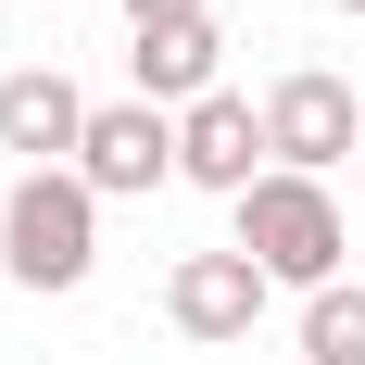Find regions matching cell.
<instances>
[{
    "mask_svg": "<svg viewBox=\"0 0 365 365\" xmlns=\"http://www.w3.org/2000/svg\"><path fill=\"white\" fill-rule=\"evenodd\" d=\"M340 13H365V0H340Z\"/></svg>",
    "mask_w": 365,
    "mask_h": 365,
    "instance_id": "cell-11",
    "label": "cell"
},
{
    "mask_svg": "<svg viewBox=\"0 0 365 365\" xmlns=\"http://www.w3.org/2000/svg\"><path fill=\"white\" fill-rule=\"evenodd\" d=\"M240 252L264 264V290H340V252H353V215H340V189L328 177H252L240 202Z\"/></svg>",
    "mask_w": 365,
    "mask_h": 365,
    "instance_id": "cell-1",
    "label": "cell"
},
{
    "mask_svg": "<svg viewBox=\"0 0 365 365\" xmlns=\"http://www.w3.org/2000/svg\"><path fill=\"white\" fill-rule=\"evenodd\" d=\"M88 264H101V189L76 164L0 189V277L13 290H88Z\"/></svg>",
    "mask_w": 365,
    "mask_h": 365,
    "instance_id": "cell-2",
    "label": "cell"
},
{
    "mask_svg": "<svg viewBox=\"0 0 365 365\" xmlns=\"http://www.w3.org/2000/svg\"><path fill=\"white\" fill-rule=\"evenodd\" d=\"M264 302H277V290H264V264L240 252V240H227V252H177V264H164V328H177V340H252Z\"/></svg>",
    "mask_w": 365,
    "mask_h": 365,
    "instance_id": "cell-4",
    "label": "cell"
},
{
    "mask_svg": "<svg viewBox=\"0 0 365 365\" xmlns=\"http://www.w3.org/2000/svg\"><path fill=\"white\" fill-rule=\"evenodd\" d=\"M177 177L189 189H240L252 177H277V151H264V101H240V88H215V101H189L177 113Z\"/></svg>",
    "mask_w": 365,
    "mask_h": 365,
    "instance_id": "cell-7",
    "label": "cell"
},
{
    "mask_svg": "<svg viewBox=\"0 0 365 365\" xmlns=\"http://www.w3.org/2000/svg\"><path fill=\"white\" fill-rule=\"evenodd\" d=\"M88 88H76L63 63H13L0 76V151H26V177H51V164H76L88 151Z\"/></svg>",
    "mask_w": 365,
    "mask_h": 365,
    "instance_id": "cell-5",
    "label": "cell"
},
{
    "mask_svg": "<svg viewBox=\"0 0 365 365\" xmlns=\"http://www.w3.org/2000/svg\"><path fill=\"white\" fill-rule=\"evenodd\" d=\"M264 151H277V177H328V164H353V151H365V101H353V76L290 63L277 88H264Z\"/></svg>",
    "mask_w": 365,
    "mask_h": 365,
    "instance_id": "cell-3",
    "label": "cell"
},
{
    "mask_svg": "<svg viewBox=\"0 0 365 365\" xmlns=\"http://www.w3.org/2000/svg\"><path fill=\"white\" fill-rule=\"evenodd\" d=\"M302 365H365V277L302 302Z\"/></svg>",
    "mask_w": 365,
    "mask_h": 365,
    "instance_id": "cell-9",
    "label": "cell"
},
{
    "mask_svg": "<svg viewBox=\"0 0 365 365\" xmlns=\"http://www.w3.org/2000/svg\"><path fill=\"white\" fill-rule=\"evenodd\" d=\"M189 13H215V0H126V26H139V38H151V26H189Z\"/></svg>",
    "mask_w": 365,
    "mask_h": 365,
    "instance_id": "cell-10",
    "label": "cell"
},
{
    "mask_svg": "<svg viewBox=\"0 0 365 365\" xmlns=\"http://www.w3.org/2000/svg\"><path fill=\"white\" fill-rule=\"evenodd\" d=\"M126 76H139V101H151V113L215 101V88H227V26H215V13H189V26H151L139 51H126Z\"/></svg>",
    "mask_w": 365,
    "mask_h": 365,
    "instance_id": "cell-8",
    "label": "cell"
},
{
    "mask_svg": "<svg viewBox=\"0 0 365 365\" xmlns=\"http://www.w3.org/2000/svg\"><path fill=\"white\" fill-rule=\"evenodd\" d=\"M76 177L101 189V202H151V189L177 177V113L101 101V113H88V151H76Z\"/></svg>",
    "mask_w": 365,
    "mask_h": 365,
    "instance_id": "cell-6",
    "label": "cell"
}]
</instances>
